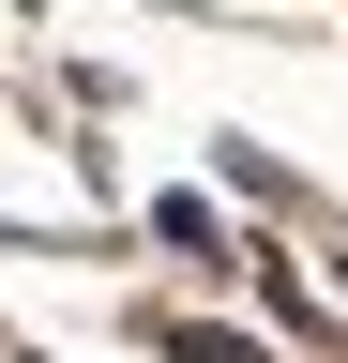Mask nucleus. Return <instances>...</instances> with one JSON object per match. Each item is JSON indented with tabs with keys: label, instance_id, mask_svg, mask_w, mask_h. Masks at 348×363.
Here are the masks:
<instances>
[{
	"label": "nucleus",
	"instance_id": "obj_1",
	"mask_svg": "<svg viewBox=\"0 0 348 363\" xmlns=\"http://www.w3.org/2000/svg\"><path fill=\"white\" fill-rule=\"evenodd\" d=\"M152 242H182V257H242V242H228V212H212V197H152Z\"/></svg>",
	"mask_w": 348,
	"mask_h": 363
},
{
	"label": "nucleus",
	"instance_id": "obj_2",
	"mask_svg": "<svg viewBox=\"0 0 348 363\" xmlns=\"http://www.w3.org/2000/svg\"><path fill=\"white\" fill-rule=\"evenodd\" d=\"M167 363H273V348H257V333H197V318H182V333H152Z\"/></svg>",
	"mask_w": 348,
	"mask_h": 363
},
{
	"label": "nucleus",
	"instance_id": "obj_3",
	"mask_svg": "<svg viewBox=\"0 0 348 363\" xmlns=\"http://www.w3.org/2000/svg\"><path fill=\"white\" fill-rule=\"evenodd\" d=\"M0 363H30V348H0Z\"/></svg>",
	"mask_w": 348,
	"mask_h": 363
},
{
	"label": "nucleus",
	"instance_id": "obj_4",
	"mask_svg": "<svg viewBox=\"0 0 348 363\" xmlns=\"http://www.w3.org/2000/svg\"><path fill=\"white\" fill-rule=\"evenodd\" d=\"M16 16H30V0H16Z\"/></svg>",
	"mask_w": 348,
	"mask_h": 363
}]
</instances>
